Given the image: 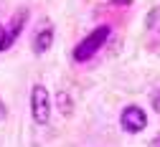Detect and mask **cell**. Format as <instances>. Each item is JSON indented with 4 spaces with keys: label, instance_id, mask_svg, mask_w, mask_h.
<instances>
[{
    "label": "cell",
    "instance_id": "cell-1",
    "mask_svg": "<svg viewBox=\"0 0 160 147\" xmlns=\"http://www.w3.org/2000/svg\"><path fill=\"white\" fill-rule=\"evenodd\" d=\"M107 38H109V26H99V28H94V31L82 41V43L74 48V61H89L99 48L104 46Z\"/></svg>",
    "mask_w": 160,
    "mask_h": 147
},
{
    "label": "cell",
    "instance_id": "cell-2",
    "mask_svg": "<svg viewBox=\"0 0 160 147\" xmlns=\"http://www.w3.org/2000/svg\"><path fill=\"white\" fill-rule=\"evenodd\" d=\"M31 114L38 124H46L51 117V99H48L46 86H41V84H36L31 91Z\"/></svg>",
    "mask_w": 160,
    "mask_h": 147
},
{
    "label": "cell",
    "instance_id": "cell-3",
    "mask_svg": "<svg viewBox=\"0 0 160 147\" xmlns=\"http://www.w3.org/2000/svg\"><path fill=\"white\" fill-rule=\"evenodd\" d=\"M148 127V114L142 112V107H135V104H130V107L122 109V130L125 132H142Z\"/></svg>",
    "mask_w": 160,
    "mask_h": 147
},
{
    "label": "cell",
    "instance_id": "cell-4",
    "mask_svg": "<svg viewBox=\"0 0 160 147\" xmlns=\"http://www.w3.org/2000/svg\"><path fill=\"white\" fill-rule=\"evenodd\" d=\"M23 26H26V10H18V13H15V20L10 23V28H8V31H3V41H0V51H5V48H10V46L15 43V38L21 36Z\"/></svg>",
    "mask_w": 160,
    "mask_h": 147
},
{
    "label": "cell",
    "instance_id": "cell-5",
    "mask_svg": "<svg viewBox=\"0 0 160 147\" xmlns=\"http://www.w3.org/2000/svg\"><path fill=\"white\" fill-rule=\"evenodd\" d=\"M51 43H53V31H51V28H43L41 33L36 36V41H33V48H36V53H46Z\"/></svg>",
    "mask_w": 160,
    "mask_h": 147
},
{
    "label": "cell",
    "instance_id": "cell-6",
    "mask_svg": "<svg viewBox=\"0 0 160 147\" xmlns=\"http://www.w3.org/2000/svg\"><path fill=\"white\" fill-rule=\"evenodd\" d=\"M58 104H61V112L64 114H71V104H69V94H58Z\"/></svg>",
    "mask_w": 160,
    "mask_h": 147
},
{
    "label": "cell",
    "instance_id": "cell-7",
    "mask_svg": "<svg viewBox=\"0 0 160 147\" xmlns=\"http://www.w3.org/2000/svg\"><path fill=\"white\" fill-rule=\"evenodd\" d=\"M152 107H155V112L160 114V91H152Z\"/></svg>",
    "mask_w": 160,
    "mask_h": 147
},
{
    "label": "cell",
    "instance_id": "cell-8",
    "mask_svg": "<svg viewBox=\"0 0 160 147\" xmlns=\"http://www.w3.org/2000/svg\"><path fill=\"white\" fill-rule=\"evenodd\" d=\"M5 117V107H3V104H0V119H3Z\"/></svg>",
    "mask_w": 160,
    "mask_h": 147
},
{
    "label": "cell",
    "instance_id": "cell-9",
    "mask_svg": "<svg viewBox=\"0 0 160 147\" xmlns=\"http://www.w3.org/2000/svg\"><path fill=\"white\" fill-rule=\"evenodd\" d=\"M152 147H160V137H158V140H155V142H152Z\"/></svg>",
    "mask_w": 160,
    "mask_h": 147
},
{
    "label": "cell",
    "instance_id": "cell-10",
    "mask_svg": "<svg viewBox=\"0 0 160 147\" xmlns=\"http://www.w3.org/2000/svg\"><path fill=\"white\" fill-rule=\"evenodd\" d=\"M0 41H3V26H0Z\"/></svg>",
    "mask_w": 160,
    "mask_h": 147
}]
</instances>
